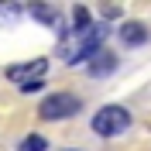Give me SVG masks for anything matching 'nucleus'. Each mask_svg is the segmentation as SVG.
I'll list each match as a JSON object with an SVG mask.
<instances>
[{
    "mask_svg": "<svg viewBox=\"0 0 151 151\" xmlns=\"http://www.w3.org/2000/svg\"><path fill=\"white\" fill-rule=\"evenodd\" d=\"M28 14H31L35 21H41L45 28H52V31H58V35H62V14H58V7H48V4H31Z\"/></svg>",
    "mask_w": 151,
    "mask_h": 151,
    "instance_id": "obj_5",
    "label": "nucleus"
},
{
    "mask_svg": "<svg viewBox=\"0 0 151 151\" xmlns=\"http://www.w3.org/2000/svg\"><path fill=\"white\" fill-rule=\"evenodd\" d=\"M103 17L106 21H117V17H120V7H103Z\"/></svg>",
    "mask_w": 151,
    "mask_h": 151,
    "instance_id": "obj_12",
    "label": "nucleus"
},
{
    "mask_svg": "<svg viewBox=\"0 0 151 151\" xmlns=\"http://www.w3.org/2000/svg\"><path fill=\"white\" fill-rule=\"evenodd\" d=\"M45 69H48L45 58L21 62V65H10V69H7V79H10V83H17V89H21V86H28V83H35V79H41V76H45Z\"/></svg>",
    "mask_w": 151,
    "mask_h": 151,
    "instance_id": "obj_4",
    "label": "nucleus"
},
{
    "mask_svg": "<svg viewBox=\"0 0 151 151\" xmlns=\"http://www.w3.org/2000/svg\"><path fill=\"white\" fill-rule=\"evenodd\" d=\"M17 17H21V7L17 4H0V24H17Z\"/></svg>",
    "mask_w": 151,
    "mask_h": 151,
    "instance_id": "obj_10",
    "label": "nucleus"
},
{
    "mask_svg": "<svg viewBox=\"0 0 151 151\" xmlns=\"http://www.w3.org/2000/svg\"><path fill=\"white\" fill-rule=\"evenodd\" d=\"M45 86V79H35V83H28V86H21V93H38Z\"/></svg>",
    "mask_w": 151,
    "mask_h": 151,
    "instance_id": "obj_11",
    "label": "nucleus"
},
{
    "mask_svg": "<svg viewBox=\"0 0 151 151\" xmlns=\"http://www.w3.org/2000/svg\"><path fill=\"white\" fill-rule=\"evenodd\" d=\"M106 24H89L86 31H62V45H58V52H62V62L65 65H79V62H89V58L100 52V45H103L106 38Z\"/></svg>",
    "mask_w": 151,
    "mask_h": 151,
    "instance_id": "obj_1",
    "label": "nucleus"
},
{
    "mask_svg": "<svg viewBox=\"0 0 151 151\" xmlns=\"http://www.w3.org/2000/svg\"><path fill=\"white\" fill-rule=\"evenodd\" d=\"M127 127H131V113L124 110V106H117V103L96 110V117H93V131L100 137H120Z\"/></svg>",
    "mask_w": 151,
    "mask_h": 151,
    "instance_id": "obj_3",
    "label": "nucleus"
},
{
    "mask_svg": "<svg viewBox=\"0 0 151 151\" xmlns=\"http://www.w3.org/2000/svg\"><path fill=\"white\" fill-rule=\"evenodd\" d=\"M89 24H93V14H89L86 7H72V28L69 31H86Z\"/></svg>",
    "mask_w": 151,
    "mask_h": 151,
    "instance_id": "obj_8",
    "label": "nucleus"
},
{
    "mask_svg": "<svg viewBox=\"0 0 151 151\" xmlns=\"http://www.w3.org/2000/svg\"><path fill=\"white\" fill-rule=\"evenodd\" d=\"M79 110H83V100L76 93H52V96L41 100V106H38L41 120H69V117H76Z\"/></svg>",
    "mask_w": 151,
    "mask_h": 151,
    "instance_id": "obj_2",
    "label": "nucleus"
},
{
    "mask_svg": "<svg viewBox=\"0 0 151 151\" xmlns=\"http://www.w3.org/2000/svg\"><path fill=\"white\" fill-rule=\"evenodd\" d=\"M117 35H120V41L124 45H144V41H148V28H144L141 21H124L120 28H117Z\"/></svg>",
    "mask_w": 151,
    "mask_h": 151,
    "instance_id": "obj_7",
    "label": "nucleus"
},
{
    "mask_svg": "<svg viewBox=\"0 0 151 151\" xmlns=\"http://www.w3.org/2000/svg\"><path fill=\"white\" fill-rule=\"evenodd\" d=\"M113 69H117V55H110V52H103V48L86 62V72L93 76V79H103V76H110Z\"/></svg>",
    "mask_w": 151,
    "mask_h": 151,
    "instance_id": "obj_6",
    "label": "nucleus"
},
{
    "mask_svg": "<svg viewBox=\"0 0 151 151\" xmlns=\"http://www.w3.org/2000/svg\"><path fill=\"white\" fill-rule=\"evenodd\" d=\"M48 148V137H41V134H28L24 141H21L17 151H45Z\"/></svg>",
    "mask_w": 151,
    "mask_h": 151,
    "instance_id": "obj_9",
    "label": "nucleus"
}]
</instances>
